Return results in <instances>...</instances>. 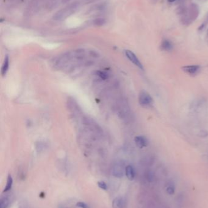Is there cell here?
<instances>
[{"label": "cell", "mask_w": 208, "mask_h": 208, "mask_svg": "<svg viewBox=\"0 0 208 208\" xmlns=\"http://www.w3.org/2000/svg\"><path fill=\"white\" fill-rule=\"evenodd\" d=\"M79 7V3L75 2L71 3L66 7L63 8L61 10L55 13L53 16V19L54 20H62L69 17L75 12Z\"/></svg>", "instance_id": "1"}, {"label": "cell", "mask_w": 208, "mask_h": 208, "mask_svg": "<svg viewBox=\"0 0 208 208\" xmlns=\"http://www.w3.org/2000/svg\"><path fill=\"white\" fill-rule=\"evenodd\" d=\"M153 99L150 94L145 91H142L139 96V103L144 108H150L153 104Z\"/></svg>", "instance_id": "2"}, {"label": "cell", "mask_w": 208, "mask_h": 208, "mask_svg": "<svg viewBox=\"0 0 208 208\" xmlns=\"http://www.w3.org/2000/svg\"><path fill=\"white\" fill-rule=\"evenodd\" d=\"M125 55L126 56V57L128 59L134 64V65L140 69L143 70V67L142 65V63L140 62V61L139 60L136 55H135L133 52H132L130 50H126Z\"/></svg>", "instance_id": "3"}, {"label": "cell", "mask_w": 208, "mask_h": 208, "mask_svg": "<svg viewBox=\"0 0 208 208\" xmlns=\"http://www.w3.org/2000/svg\"><path fill=\"white\" fill-rule=\"evenodd\" d=\"M182 69L186 73L190 76H195L200 70V66L194 65H186L182 67Z\"/></svg>", "instance_id": "4"}, {"label": "cell", "mask_w": 208, "mask_h": 208, "mask_svg": "<svg viewBox=\"0 0 208 208\" xmlns=\"http://www.w3.org/2000/svg\"><path fill=\"white\" fill-rule=\"evenodd\" d=\"M124 173H125V169H123V166L120 163L115 164L113 168V174L117 178H122Z\"/></svg>", "instance_id": "5"}, {"label": "cell", "mask_w": 208, "mask_h": 208, "mask_svg": "<svg viewBox=\"0 0 208 208\" xmlns=\"http://www.w3.org/2000/svg\"><path fill=\"white\" fill-rule=\"evenodd\" d=\"M134 142L135 145L140 149L145 147L148 144L147 139L146 138V137H143V136H137V137H135L134 138Z\"/></svg>", "instance_id": "6"}, {"label": "cell", "mask_w": 208, "mask_h": 208, "mask_svg": "<svg viewBox=\"0 0 208 208\" xmlns=\"http://www.w3.org/2000/svg\"><path fill=\"white\" fill-rule=\"evenodd\" d=\"M125 175L127 178L130 181H132L134 179L135 173L134 167L132 166L128 165L125 167Z\"/></svg>", "instance_id": "7"}, {"label": "cell", "mask_w": 208, "mask_h": 208, "mask_svg": "<svg viewBox=\"0 0 208 208\" xmlns=\"http://www.w3.org/2000/svg\"><path fill=\"white\" fill-rule=\"evenodd\" d=\"M9 56L6 55L1 67V73L3 76H4L6 74V73L8 71V69H9Z\"/></svg>", "instance_id": "8"}, {"label": "cell", "mask_w": 208, "mask_h": 208, "mask_svg": "<svg viewBox=\"0 0 208 208\" xmlns=\"http://www.w3.org/2000/svg\"><path fill=\"white\" fill-rule=\"evenodd\" d=\"M161 49L165 51H170L173 49V45L172 43L168 40H164L161 43Z\"/></svg>", "instance_id": "9"}, {"label": "cell", "mask_w": 208, "mask_h": 208, "mask_svg": "<svg viewBox=\"0 0 208 208\" xmlns=\"http://www.w3.org/2000/svg\"><path fill=\"white\" fill-rule=\"evenodd\" d=\"M113 208H123V202L121 197L115 198L112 204Z\"/></svg>", "instance_id": "10"}, {"label": "cell", "mask_w": 208, "mask_h": 208, "mask_svg": "<svg viewBox=\"0 0 208 208\" xmlns=\"http://www.w3.org/2000/svg\"><path fill=\"white\" fill-rule=\"evenodd\" d=\"M12 185H13V179H12V176L9 174V175H8V176H7L6 185L5 186L4 190H3L4 192H7L10 190L12 188Z\"/></svg>", "instance_id": "11"}, {"label": "cell", "mask_w": 208, "mask_h": 208, "mask_svg": "<svg viewBox=\"0 0 208 208\" xmlns=\"http://www.w3.org/2000/svg\"><path fill=\"white\" fill-rule=\"evenodd\" d=\"M9 199L7 198L6 197L1 198V203H0V208H7V207L9 206Z\"/></svg>", "instance_id": "12"}, {"label": "cell", "mask_w": 208, "mask_h": 208, "mask_svg": "<svg viewBox=\"0 0 208 208\" xmlns=\"http://www.w3.org/2000/svg\"><path fill=\"white\" fill-rule=\"evenodd\" d=\"M106 23V20L104 18H97L93 20V25L97 26H101Z\"/></svg>", "instance_id": "13"}, {"label": "cell", "mask_w": 208, "mask_h": 208, "mask_svg": "<svg viewBox=\"0 0 208 208\" xmlns=\"http://www.w3.org/2000/svg\"><path fill=\"white\" fill-rule=\"evenodd\" d=\"M97 185L98 186V187L102 189V190H106L108 189V186H107V184L105 183V182H104V181H98L97 183Z\"/></svg>", "instance_id": "14"}, {"label": "cell", "mask_w": 208, "mask_h": 208, "mask_svg": "<svg viewBox=\"0 0 208 208\" xmlns=\"http://www.w3.org/2000/svg\"><path fill=\"white\" fill-rule=\"evenodd\" d=\"M97 76H98L101 79H103V80H105L108 78V74L105 73V72H103V71H97Z\"/></svg>", "instance_id": "15"}, {"label": "cell", "mask_w": 208, "mask_h": 208, "mask_svg": "<svg viewBox=\"0 0 208 208\" xmlns=\"http://www.w3.org/2000/svg\"><path fill=\"white\" fill-rule=\"evenodd\" d=\"M146 177H147V179L148 181L150 182H151V181H153V174L151 172H148L146 174Z\"/></svg>", "instance_id": "16"}, {"label": "cell", "mask_w": 208, "mask_h": 208, "mask_svg": "<svg viewBox=\"0 0 208 208\" xmlns=\"http://www.w3.org/2000/svg\"><path fill=\"white\" fill-rule=\"evenodd\" d=\"M167 192L170 195H173L175 193V187L172 185L169 186L167 188Z\"/></svg>", "instance_id": "17"}, {"label": "cell", "mask_w": 208, "mask_h": 208, "mask_svg": "<svg viewBox=\"0 0 208 208\" xmlns=\"http://www.w3.org/2000/svg\"><path fill=\"white\" fill-rule=\"evenodd\" d=\"M76 206L80 208H89V206H88L85 203L80 202L76 203Z\"/></svg>", "instance_id": "18"}, {"label": "cell", "mask_w": 208, "mask_h": 208, "mask_svg": "<svg viewBox=\"0 0 208 208\" xmlns=\"http://www.w3.org/2000/svg\"><path fill=\"white\" fill-rule=\"evenodd\" d=\"M70 1V0H62V3H67L68 1Z\"/></svg>", "instance_id": "19"}, {"label": "cell", "mask_w": 208, "mask_h": 208, "mask_svg": "<svg viewBox=\"0 0 208 208\" xmlns=\"http://www.w3.org/2000/svg\"><path fill=\"white\" fill-rule=\"evenodd\" d=\"M204 25H201V26L199 28V30H201V29H202V28H203V27H204Z\"/></svg>", "instance_id": "20"}, {"label": "cell", "mask_w": 208, "mask_h": 208, "mask_svg": "<svg viewBox=\"0 0 208 208\" xmlns=\"http://www.w3.org/2000/svg\"><path fill=\"white\" fill-rule=\"evenodd\" d=\"M175 1H176V0H168V1L170 2V3H173V2Z\"/></svg>", "instance_id": "21"}]
</instances>
